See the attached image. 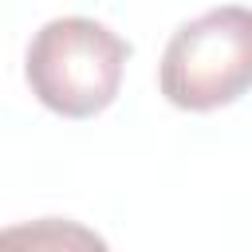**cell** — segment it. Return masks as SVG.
I'll return each mask as SVG.
<instances>
[{
	"label": "cell",
	"mask_w": 252,
	"mask_h": 252,
	"mask_svg": "<svg viewBox=\"0 0 252 252\" xmlns=\"http://www.w3.org/2000/svg\"><path fill=\"white\" fill-rule=\"evenodd\" d=\"M126 59L130 43L106 24L91 16H59L32 35L24 75L47 110L63 118H91L118 98Z\"/></svg>",
	"instance_id": "6da1fadb"
},
{
	"label": "cell",
	"mask_w": 252,
	"mask_h": 252,
	"mask_svg": "<svg viewBox=\"0 0 252 252\" xmlns=\"http://www.w3.org/2000/svg\"><path fill=\"white\" fill-rule=\"evenodd\" d=\"M161 94L181 110H217L252 87V8L224 4L181 24L158 67Z\"/></svg>",
	"instance_id": "7a4b0ae2"
}]
</instances>
